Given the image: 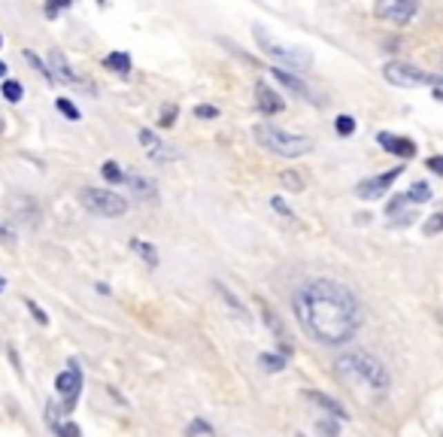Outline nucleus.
<instances>
[{
    "label": "nucleus",
    "instance_id": "obj_1",
    "mask_svg": "<svg viewBox=\"0 0 443 437\" xmlns=\"http://www.w3.org/2000/svg\"><path fill=\"white\" fill-rule=\"evenodd\" d=\"M292 307L304 331L325 347H340V343L353 340L362 325V310H358L355 295L343 282L328 277L304 282L295 291Z\"/></svg>",
    "mask_w": 443,
    "mask_h": 437
},
{
    "label": "nucleus",
    "instance_id": "obj_2",
    "mask_svg": "<svg viewBox=\"0 0 443 437\" xmlns=\"http://www.w3.org/2000/svg\"><path fill=\"white\" fill-rule=\"evenodd\" d=\"M337 373L343 380H353L358 386H368L373 392H388V386H392V377H388L386 365L380 362V358H373L371 352H346V356L337 358Z\"/></svg>",
    "mask_w": 443,
    "mask_h": 437
},
{
    "label": "nucleus",
    "instance_id": "obj_3",
    "mask_svg": "<svg viewBox=\"0 0 443 437\" xmlns=\"http://www.w3.org/2000/svg\"><path fill=\"white\" fill-rule=\"evenodd\" d=\"M252 37H255L258 49H262L267 58L279 61L282 67H295V70H307V67H313V52L304 49V46L282 43L279 37H273L270 30H264L262 25L252 28ZM282 67H279V70H282Z\"/></svg>",
    "mask_w": 443,
    "mask_h": 437
},
{
    "label": "nucleus",
    "instance_id": "obj_4",
    "mask_svg": "<svg viewBox=\"0 0 443 437\" xmlns=\"http://www.w3.org/2000/svg\"><path fill=\"white\" fill-rule=\"evenodd\" d=\"M255 140L264 146L267 152H273V155H282V158H301L313 152V140L304 134H288L282 131V128L270 125V122H262V125H255Z\"/></svg>",
    "mask_w": 443,
    "mask_h": 437
},
{
    "label": "nucleus",
    "instance_id": "obj_5",
    "mask_svg": "<svg viewBox=\"0 0 443 437\" xmlns=\"http://www.w3.org/2000/svg\"><path fill=\"white\" fill-rule=\"evenodd\" d=\"M79 204L86 206L88 213L95 216H104V219H116V216H125L128 213V201L121 195L110 188H82L79 191Z\"/></svg>",
    "mask_w": 443,
    "mask_h": 437
},
{
    "label": "nucleus",
    "instance_id": "obj_6",
    "mask_svg": "<svg viewBox=\"0 0 443 437\" xmlns=\"http://www.w3.org/2000/svg\"><path fill=\"white\" fill-rule=\"evenodd\" d=\"M383 76H386V82H392V86H398V88H419V86L437 88L440 86V76L419 70V67L407 64V61H388L383 67Z\"/></svg>",
    "mask_w": 443,
    "mask_h": 437
},
{
    "label": "nucleus",
    "instance_id": "obj_7",
    "mask_svg": "<svg viewBox=\"0 0 443 437\" xmlns=\"http://www.w3.org/2000/svg\"><path fill=\"white\" fill-rule=\"evenodd\" d=\"M55 392L61 395L64 401V410H73L76 401H79V392H82V371L76 367V362H70L67 371H61L55 377Z\"/></svg>",
    "mask_w": 443,
    "mask_h": 437
},
{
    "label": "nucleus",
    "instance_id": "obj_8",
    "mask_svg": "<svg viewBox=\"0 0 443 437\" xmlns=\"http://www.w3.org/2000/svg\"><path fill=\"white\" fill-rule=\"evenodd\" d=\"M373 12L380 19L392 21V25H407V21H413L419 15V3L416 0H383V3L373 6Z\"/></svg>",
    "mask_w": 443,
    "mask_h": 437
},
{
    "label": "nucleus",
    "instance_id": "obj_9",
    "mask_svg": "<svg viewBox=\"0 0 443 437\" xmlns=\"http://www.w3.org/2000/svg\"><path fill=\"white\" fill-rule=\"evenodd\" d=\"M404 173V167H395V171H388L383 176H371V179H362L355 186V195L362 197V201H377V197L388 195V188H392V182L398 179V176Z\"/></svg>",
    "mask_w": 443,
    "mask_h": 437
},
{
    "label": "nucleus",
    "instance_id": "obj_10",
    "mask_svg": "<svg viewBox=\"0 0 443 437\" xmlns=\"http://www.w3.org/2000/svg\"><path fill=\"white\" fill-rule=\"evenodd\" d=\"M140 146L146 149V155H149L152 161H177V158H179L177 146L164 143L161 137H158L155 131H149V128H143V131H140Z\"/></svg>",
    "mask_w": 443,
    "mask_h": 437
},
{
    "label": "nucleus",
    "instance_id": "obj_11",
    "mask_svg": "<svg viewBox=\"0 0 443 437\" xmlns=\"http://www.w3.org/2000/svg\"><path fill=\"white\" fill-rule=\"evenodd\" d=\"M273 79L282 82V86L292 91V95L304 97V101H310L313 106H322V104H325V97H319L316 91H313V88L307 86V82L301 79V76H295V73H288V70H279V67H277V70H273Z\"/></svg>",
    "mask_w": 443,
    "mask_h": 437
},
{
    "label": "nucleus",
    "instance_id": "obj_12",
    "mask_svg": "<svg viewBox=\"0 0 443 437\" xmlns=\"http://www.w3.org/2000/svg\"><path fill=\"white\" fill-rule=\"evenodd\" d=\"M121 182H128L131 195H137L140 201H158V182L152 176H143L140 171H125Z\"/></svg>",
    "mask_w": 443,
    "mask_h": 437
},
{
    "label": "nucleus",
    "instance_id": "obj_13",
    "mask_svg": "<svg viewBox=\"0 0 443 437\" xmlns=\"http://www.w3.org/2000/svg\"><path fill=\"white\" fill-rule=\"evenodd\" d=\"M46 70H49L52 79L67 82V86H76V82H79V76H76V73H73V67L67 64L64 52H58V49H52V52H49V64H46Z\"/></svg>",
    "mask_w": 443,
    "mask_h": 437
},
{
    "label": "nucleus",
    "instance_id": "obj_14",
    "mask_svg": "<svg viewBox=\"0 0 443 437\" xmlns=\"http://www.w3.org/2000/svg\"><path fill=\"white\" fill-rule=\"evenodd\" d=\"M377 143L383 146L386 152H392V155H398V158H413L416 155V143L410 140V137H398V134H388L383 131L377 137Z\"/></svg>",
    "mask_w": 443,
    "mask_h": 437
},
{
    "label": "nucleus",
    "instance_id": "obj_15",
    "mask_svg": "<svg viewBox=\"0 0 443 437\" xmlns=\"http://www.w3.org/2000/svg\"><path fill=\"white\" fill-rule=\"evenodd\" d=\"M255 101H258V110H262L264 116H277V113L286 110V101H282L267 82H258L255 86Z\"/></svg>",
    "mask_w": 443,
    "mask_h": 437
},
{
    "label": "nucleus",
    "instance_id": "obj_16",
    "mask_svg": "<svg viewBox=\"0 0 443 437\" xmlns=\"http://www.w3.org/2000/svg\"><path fill=\"white\" fill-rule=\"evenodd\" d=\"M304 398H307L310 404H316L319 410H325L331 419H337V423H340V419H349L346 407H343L340 401H334L331 395H322V392H316V389H307V392H304Z\"/></svg>",
    "mask_w": 443,
    "mask_h": 437
},
{
    "label": "nucleus",
    "instance_id": "obj_17",
    "mask_svg": "<svg viewBox=\"0 0 443 437\" xmlns=\"http://www.w3.org/2000/svg\"><path fill=\"white\" fill-rule=\"evenodd\" d=\"M262 316H264V325L270 328L273 334H277L279 349H282V358L292 356V337H288V331H286V325L279 322V316H277V313H270V307H267V304H262Z\"/></svg>",
    "mask_w": 443,
    "mask_h": 437
},
{
    "label": "nucleus",
    "instance_id": "obj_18",
    "mask_svg": "<svg viewBox=\"0 0 443 437\" xmlns=\"http://www.w3.org/2000/svg\"><path fill=\"white\" fill-rule=\"evenodd\" d=\"M431 186H429V182H413V186H410L407 191H404V201H407V204H425V201H431Z\"/></svg>",
    "mask_w": 443,
    "mask_h": 437
},
{
    "label": "nucleus",
    "instance_id": "obj_19",
    "mask_svg": "<svg viewBox=\"0 0 443 437\" xmlns=\"http://www.w3.org/2000/svg\"><path fill=\"white\" fill-rule=\"evenodd\" d=\"M104 64L110 67V70L121 73V76L131 73V55H128V52H110V55L104 58Z\"/></svg>",
    "mask_w": 443,
    "mask_h": 437
},
{
    "label": "nucleus",
    "instance_id": "obj_20",
    "mask_svg": "<svg viewBox=\"0 0 443 437\" xmlns=\"http://www.w3.org/2000/svg\"><path fill=\"white\" fill-rule=\"evenodd\" d=\"M131 249L137 252V255L143 258L149 267H158V249L152 246V243H146V240H140V237H134L131 240Z\"/></svg>",
    "mask_w": 443,
    "mask_h": 437
},
{
    "label": "nucleus",
    "instance_id": "obj_21",
    "mask_svg": "<svg viewBox=\"0 0 443 437\" xmlns=\"http://www.w3.org/2000/svg\"><path fill=\"white\" fill-rule=\"evenodd\" d=\"M258 365H262L264 371H270V373L286 371V358H282V356H273V352H262V356H258Z\"/></svg>",
    "mask_w": 443,
    "mask_h": 437
},
{
    "label": "nucleus",
    "instance_id": "obj_22",
    "mask_svg": "<svg viewBox=\"0 0 443 437\" xmlns=\"http://www.w3.org/2000/svg\"><path fill=\"white\" fill-rule=\"evenodd\" d=\"M216 289H219L222 301H225L228 307H231V310L237 313V316H243V319H246V310H243V304H240V301H237V298H234V291H231V289H225V286H222V282H216Z\"/></svg>",
    "mask_w": 443,
    "mask_h": 437
},
{
    "label": "nucleus",
    "instance_id": "obj_23",
    "mask_svg": "<svg viewBox=\"0 0 443 437\" xmlns=\"http://www.w3.org/2000/svg\"><path fill=\"white\" fill-rule=\"evenodd\" d=\"M0 91H3V97L10 104H19L21 101V95H25V91H21V86L15 79H3V86H0Z\"/></svg>",
    "mask_w": 443,
    "mask_h": 437
},
{
    "label": "nucleus",
    "instance_id": "obj_24",
    "mask_svg": "<svg viewBox=\"0 0 443 437\" xmlns=\"http://www.w3.org/2000/svg\"><path fill=\"white\" fill-rule=\"evenodd\" d=\"M101 173H104V179H106V182H121V176H125V171H121L116 161H104Z\"/></svg>",
    "mask_w": 443,
    "mask_h": 437
},
{
    "label": "nucleus",
    "instance_id": "obj_25",
    "mask_svg": "<svg viewBox=\"0 0 443 437\" xmlns=\"http://www.w3.org/2000/svg\"><path fill=\"white\" fill-rule=\"evenodd\" d=\"M334 128H337L340 137H353L355 134V119L353 116H337L334 119Z\"/></svg>",
    "mask_w": 443,
    "mask_h": 437
},
{
    "label": "nucleus",
    "instance_id": "obj_26",
    "mask_svg": "<svg viewBox=\"0 0 443 437\" xmlns=\"http://www.w3.org/2000/svg\"><path fill=\"white\" fill-rule=\"evenodd\" d=\"M316 431L322 437H340V425L334 423V419H319L316 423Z\"/></svg>",
    "mask_w": 443,
    "mask_h": 437
},
{
    "label": "nucleus",
    "instance_id": "obj_27",
    "mask_svg": "<svg viewBox=\"0 0 443 437\" xmlns=\"http://www.w3.org/2000/svg\"><path fill=\"white\" fill-rule=\"evenodd\" d=\"M279 179L286 182V186L292 188V191H301L304 186H307V182H304V176H301V173H292V171H282V173H279Z\"/></svg>",
    "mask_w": 443,
    "mask_h": 437
},
{
    "label": "nucleus",
    "instance_id": "obj_28",
    "mask_svg": "<svg viewBox=\"0 0 443 437\" xmlns=\"http://www.w3.org/2000/svg\"><path fill=\"white\" fill-rule=\"evenodd\" d=\"M52 428H55L58 437H82V431H79V425L76 423H52Z\"/></svg>",
    "mask_w": 443,
    "mask_h": 437
},
{
    "label": "nucleus",
    "instance_id": "obj_29",
    "mask_svg": "<svg viewBox=\"0 0 443 437\" xmlns=\"http://www.w3.org/2000/svg\"><path fill=\"white\" fill-rule=\"evenodd\" d=\"M177 106H173V104H164L161 106V119H158V122H161V128H173V125H177Z\"/></svg>",
    "mask_w": 443,
    "mask_h": 437
},
{
    "label": "nucleus",
    "instance_id": "obj_30",
    "mask_svg": "<svg viewBox=\"0 0 443 437\" xmlns=\"http://www.w3.org/2000/svg\"><path fill=\"white\" fill-rule=\"evenodd\" d=\"M270 206H273V210L279 213L282 219H297V216H295V210H292V206H288L286 201H282L279 195H273V197H270Z\"/></svg>",
    "mask_w": 443,
    "mask_h": 437
},
{
    "label": "nucleus",
    "instance_id": "obj_31",
    "mask_svg": "<svg viewBox=\"0 0 443 437\" xmlns=\"http://www.w3.org/2000/svg\"><path fill=\"white\" fill-rule=\"evenodd\" d=\"M55 106H58V110L64 113V116L70 119V122H79V110H76V106H73L70 101H67V97H58V101H55Z\"/></svg>",
    "mask_w": 443,
    "mask_h": 437
},
{
    "label": "nucleus",
    "instance_id": "obj_32",
    "mask_svg": "<svg viewBox=\"0 0 443 437\" xmlns=\"http://www.w3.org/2000/svg\"><path fill=\"white\" fill-rule=\"evenodd\" d=\"M25 61H28V64H34V67H37V73H43V79H46V82H55V79L49 76V70H46V64H43V61L37 58L30 49H25Z\"/></svg>",
    "mask_w": 443,
    "mask_h": 437
},
{
    "label": "nucleus",
    "instance_id": "obj_33",
    "mask_svg": "<svg viewBox=\"0 0 443 437\" xmlns=\"http://www.w3.org/2000/svg\"><path fill=\"white\" fill-rule=\"evenodd\" d=\"M440 228H443V216L440 213H434V216H429V222L422 225V231L429 237H434V234H440Z\"/></svg>",
    "mask_w": 443,
    "mask_h": 437
},
{
    "label": "nucleus",
    "instance_id": "obj_34",
    "mask_svg": "<svg viewBox=\"0 0 443 437\" xmlns=\"http://www.w3.org/2000/svg\"><path fill=\"white\" fill-rule=\"evenodd\" d=\"M197 434H204V437H213V428L204 423V419H195L192 425H188V437H197Z\"/></svg>",
    "mask_w": 443,
    "mask_h": 437
},
{
    "label": "nucleus",
    "instance_id": "obj_35",
    "mask_svg": "<svg viewBox=\"0 0 443 437\" xmlns=\"http://www.w3.org/2000/svg\"><path fill=\"white\" fill-rule=\"evenodd\" d=\"M195 116L197 119H216L219 110H216V106H210V104H201V106H195Z\"/></svg>",
    "mask_w": 443,
    "mask_h": 437
},
{
    "label": "nucleus",
    "instance_id": "obj_36",
    "mask_svg": "<svg viewBox=\"0 0 443 437\" xmlns=\"http://www.w3.org/2000/svg\"><path fill=\"white\" fill-rule=\"evenodd\" d=\"M0 240H3V243H15V228L6 225L3 219H0Z\"/></svg>",
    "mask_w": 443,
    "mask_h": 437
},
{
    "label": "nucleus",
    "instance_id": "obj_37",
    "mask_svg": "<svg viewBox=\"0 0 443 437\" xmlns=\"http://www.w3.org/2000/svg\"><path fill=\"white\" fill-rule=\"evenodd\" d=\"M404 204H407V201H404V195H395V197H392V201H388V204H386V213H388V216H395V213H398V210H401V206H404Z\"/></svg>",
    "mask_w": 443,
    "mask_h": 437
},
{
    "label": "nucleus",
    "instance_id": "obj_38",
    "mask_svg": "<svg viewBox=\"0 0 443 437\" xmlns=\"http://www.w3.org/2000/svg\"><path fill=\"white\" fill-rule=\"evenodd\" d=\"M25 304H28V310H30V313H34V319H37V322H40V325H46V322H49V316H46V313L40 310V307H37L34 301H30V298H28V301H25Z\"/></svg>",
    "mask_w": 443,
    "mask_h": 437
},
{
    "label": "nucleus",
    "instance_id": "obj_39",
    "mask_svg": "<svg viewBox=\"0 0 443 437\" xmlns=\"http://www.w3.org/2000/svg\"><path fill=\"white\" fill-rule=\"evenodd\" d=\"M429 171L443 173V158H440V155H431V158H429Z\"/></svg>",
    "mask_w": 443,
    "mask_h": 437
},
{
    "label": "nucleus",
    "instance_id": "obj_40",
    "mask_svg": "<svg viewBox=\"0 0 443 437\" xmlns=\"http://www.w3.org/2000/svg\"><path fill=\"white\" fill-rule=\"evenodd\" d=\"M67 6H70V3H49V6H46V15H58L61 10H67Z\"/></svg>",
    "mask_w": 443,
    "mask_h": 437
},
{
    "label": "nucleus",
    "instance_id": "obj_41",
    "mask_svg": "<svg viewBox=\"0 0 443 437\" xmlns=\"http://www.w3.org/2000/svg\"><path fill=\"white\" fill-rule=\"evenodd\" d=\"M0 76H3V79H6V64H3V61H0Z\"/></svg>",
    "mask_w": 443,
    "mask_h": 437
},
{
    "label": "nucleus",
    "instance_id": "obj_42",
    "mask_svg": "<svg viewBox=\"0 0 443 437\" xmlns=\"http://www.w3.org/2000/svg\"><path fill=\"white\" fill-rule=\"evenodd\" d=\"M3 289H6V280H3V277H0V291H3Z\"/></svg>",
    "mask_w": 443,
    "mask_h": 437
},
{
    "label": "nucleus",
    "instance_id": "obj_43",
    "mask_svg": "<svg viewBox=\"0 0 443 437\" xmlns=\"http://www.w3.org/2000/svg\"><path fill=\"white\" fill-rule=\"evenodd\" d=\"M0 131H3V119H0Z\"/></svg>",
    "mask_w": 443,
    "mask_h": 437
},
{
    "label": "nucleus",
    "instance_id": "obj_44",
    "mask_svg": "<svg viewBox=\"0 0 443 437\" xmlns=\"http://www.w3.org/2000/svg\"><path fill=\"white\" fill-rule=\"evenodd\" d=\"M0 43H3V37H0Z\"/></svg>",
    "mask_w": 443,
    "mask_h": 437
},
{
    "label": "nucleus",
    "instance_id": "obj_45",
    "mask_svg": "<svg viewBox=\"0 0 443 437\" xmlns=\"http://www.w3.org/2000/svg\"><path fill=\"white\" fill-rule=\"evenodd\" d=\"M297 437H304V434H297Z\"/></svg>",
    "mask_w": 443,
    "mask_h": 437
}]
</instances>
